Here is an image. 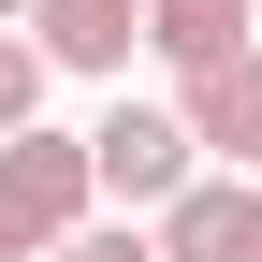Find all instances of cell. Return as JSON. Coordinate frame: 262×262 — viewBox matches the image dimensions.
Masks as SVG:
<instances>
[{"label":"cell","instance_id":"cell-1","mask_svg":"<svg viewBox=\"0 0 262 262\" xmlns=\"http://www.w3.org/2000/svg\"><path fill=\"white\" fill-rule=\"evenodd\" d=\"M73 219H102V189H88V131H0V262H44Z\"/></svg>","mask_w":262,"mask_h":262},{"label":"cell","instance_id":"cell-2","mask_svg":"<svg viewBox=\"0 0 262 262\" xmlns=\"http://www.w3.org/2000/svg\"><path fill=\"white\" fill-rule=\"evenodd\" d=\"M189 175H204V146H189L175 102H102V117H88V189H102L117 219H160Z\"/></svg>","mask_w":262,"mask_h":262},{"label":"cell","instance_id":"cell-3","mask_svg":"<svg viewBox=\"0 0 262 262\" xmlns=\"http://www.w3.org/2000/svg\"><path fill=\"white\" fill-rule=\"evenodd\" d=\"M175 117H189V146H204L219 175H248V189H262V44L204 58V73H175Z\"/></svg>","mask_w":262,"mask_h":262},{"label":"cell","instance_id":"cell-4","mask_svg":"<svg viewBox=\"0 0 262 262\" xmlns=\"http://www.w3.org/2000/svg\"><path fill=\"white\" fill-rule=\"evenodd\" d=\"M29 44H44V73H131V44H146V0H29Z\"/></svg>","mask_w":262,"mask_h":262},{"label":"cell","instance_id":"cell-5","mask_svg":"<svg viewBox=\"0 0 262 262\" xmlns=\"http://www.w3.org/2000/svg\"><path fill=\"white\" fill-rule=\"evenodd\" d=\"M146 44L175 58V73H204V58L248 44V15H233V0H146Z\"/></svg>","mask_w":262,"mask_h":262},{"label":"cell","instance_id":"cell-6","mask_svg":"<svg viewBox=\"0 0 262 262\" xmlns=\"http://www.w3.org/2000/svg\"><path fill=\"white\" fill-rule=\"evenodd\" d=\"M29 117H44V44L0 29V131H29Z\"/></svg>","mask_w":262,"mask_h":262},{"label":"cell","instance_id":"cell-7","mask_svg":"<svg viewBox=\"0 0 262 262\" xmlns=\"http://www.w3.org/2000/svg\"><path fill=\"white\" fill-rule=\"evenodd\" d=\"M44 262H160V248H146V219H73Z\"/></svg>","mask_w":262,"mask_h":262},{"label":"cell","instance_id":"cell-8","mask_svg":"<svg viewBox=\"0 0 262 262\" xmlns=\"http://www.w3.org/2000/svg\"><path fill=\"white\" fill-rule=\"evenodd\" d=\"M219 262H262V189L233 204V248H219Z\"/></svg>","mask_w":262,"mask_h":262},{"label":"cell","instance_id":"cell-9","mask_svg":"<svg viewBox=\"0 0 262 262\" xmlns=\"http://www.w3.org/2000/svg\"><path fill=\"white\" fill-rule=\"evenodd\" d=\"M15 15H29V0H0V29H15Z\"/></svg>","mask_w":262,"mask_h":262},{"label":"cell","instance_id":"cell-10","mask_svg":"<svg viewBox=\"0 0 262 262\" xmlns=\"http://www.w3.org/2000/svg\"><path fill=\"white\" fill-rule=\"evenodd\" d=\"M233 15H262V0H233Z\"/></svg>","mask_w":262,"mask_h":262}]
</instances>
